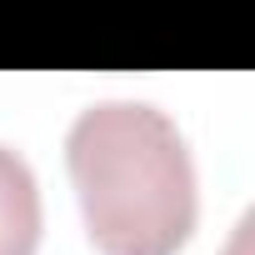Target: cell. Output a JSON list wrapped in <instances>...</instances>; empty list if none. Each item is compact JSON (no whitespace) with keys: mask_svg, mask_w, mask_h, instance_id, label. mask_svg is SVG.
I'll list each match as a JSON object with an SVG mask.
<instances>
[{"mask_svg":"<svg viewBox=\"0 0 255 255\" xmlns=\"http://www.w3.org/2000/svg\"><path fill=\"white\" fill-rule=\"evenodd\" d=\"M65 170L100 255H175L200 220L180 125L150 100H95L65 130Z\"/></svg>","mask_w":255,"mask_h":255,"instance_id":"6da1fadb","label":"cell"},{"mask_svg":"<svg viewBox=\"0 0 255 255\" xmlns=\"http://www.w3.org/2000/svg\"><path fill=\"white\" fill-rule=\"evenodd\" d=\"M45 230L40 180L30 160L0 140V255H35Z\"/></svg>","mask_w":255,"mask_h":255,"instance_id":"7a4b0ae2","label":"cell"},{"mask_svg":"<svg viewBox=\"0 0 255 255\" xmlns=\"http://www.w3.org/2000/svg\"><path fill=\"white\" fill-rule=\"evenodd\" d=\"M220 255H250V215L235 225V235H230V245H225Z\"/></svg>","mask_w":255,"mask_h":255,"instance_id":"3957f363","label":"cell"}]
</instances>
